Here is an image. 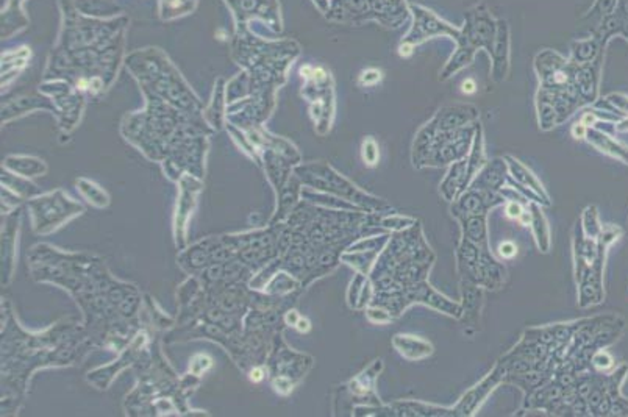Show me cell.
<instances>
[{
    "label": "cell",
    "instance_id": "6da1fadb",
    "mask_svg": "<svg viewBox=\"0 0 628 417\" xmlns=\"http://www.w3.org/2000/svg\"><path fill=\"white\" fill-rule=\"evenodd\" d=\"M622 228L616 225H605L602 232L597 237V257L586 267L583 278L580 280V294H579V307L588 308L591 305L602 303L605 291H603V269L605 259H607V252L612 242H616L622 236Z\"/></svg>",
    "mask_w": 628,
    "mask_h": 417
},
{
    "label": "cell",
    "instance_id": "7a4b0ae2",
    "mask_svg": "<svg viewBox=\"0 0 628 417\" xmlns=\"http://www.w3.org/2000/svg\"><path fill=\"white\" fill-rule=\"evenodd\" d=\"M496 35V25H494V20L490 16V13L483 6H477V8L466 13V27H464L461 32V38L458 41L469 44L475 50L478 47H485L491 55Z\"/></svg>",
    "mask_w": 628,
    "mask_h": 417
},
{
    "label": "cell",
    "instance_id": "3957f363",
    "mask_svg": "<svg viewBox=\"0 0 628 417\" xmlns=\"http://www.w3.org/2000/svg\"><path fill=\"white\" fill-rule=\"evenodd\" d=\"M478 122L468 125V127H461L458 130L456 136L447 143L446 146L439 147L438 151L432 152L430 155H427L425 158L420 163L419 168H425V166H433V168H439L444 165H452L455 161H460L463 158H466V155H469V148L472 147V141H474V135L477 130Z\"/></svg>",
    "mask_w": 628,
    "mask_h": 417
},
{
    "label": "cell",
    "instance_id": "277c9868",
    "mask_svg": "<svg viewBox=\"0 0 628 417\" xmlns=\"http://www.w3.org/2000/svg\"><path fill=\"white\" fill-rule=\"evenodd\" d=\"M411 11L415 13V27H413L403 42H410L413 46H416L419 42L439 35L452 36L456 41L461 38L460 30L450 27L444 20L436 18L432 11L420 8V6H411Z\"/></svg>",
    "mask_w": 628,
    "mask_h": 417
},
{
    "label": "cell",
    "instance_id": "5b68a950",
    "mask_svg": "<svg viewBox=\"0 0 628 417\" xmlns=\"http://www.w3.org/2000/svg\"><path fill=\"white\" fill-rule=\"evenodd\" d=\"M505 202L506 200L499 191H480L469 188L456 200H454L450 211L456 219H460L472 214H487L491 208Z\"/></svg>",
    "mask_w": 628,
    "mask_h": 417
},
{
    "label": "cell",
    "instance_id": "8992f818",
    "mask_svg": "<svg viewBox=\"0 0 628 417\" xmlns=\"http://www.w3.org/2000/svg\"><path fill=\"white\" fill-rule=\"evenodd\" d=\"M505 380V370L497 363V366L491 370V374H487L482 382L475 384L474 388L468 391L458 401L455 409L456 417H469L477 413V409L482 406L486 397L497 388V386Z\"/></svg>",
    "mask_w": 628,
    "mask_h": 417
},
{
    "label": "cell",
    "instance_id": "52a82bcc",
    "mask_svg": "<svg viewBox=\"0 0 628 417\" xmlns=\"http://www.w3.org/2000/svg\"><path fill=\"white\" fill-rule=\"evenodd\" d=\"M506 182V161L496 158L480 170L478 175L472 180L469 188L480 191H500Z\"/></svg>",
    "mask_w": 628,
    "mask_h": 417
},
{
    "label": "cell",
    "instance_id": "ba28073f",
    "mask_svg": "<svg viewBox=\"0 0 628 417\" xmlns=\"http://www.w3.org/2000/svg\"><path fill=\"white\" fill-rule=\"evenodd\" d=\"M492 78L496 81H502L508 74L509 66V35H508V25L505 20L497 22V35L496 41H494L492 49Z\"/></svg>",
    "mask_w": 628,
    "mask_h": 417
},
{
    "label": "cell",
    "instance_id": "9c48e42d",
    "mask_svg": "<svg viewBox=\"0 0 628 417\" xmlns=\"http://www.w3.org/2000/svg\"><path fill=\"white\" fill-rule=\"evenodd\" d=\"M394 416H413V417H456L454 408H442L436 405L422 404V401H394L389 405Z\"/></svg>",
    "mask_w": 628,
    "mask_h": 417
},
{
    "label": "cell",
    "instance_id": "30bf717a",
    "mask_svg": "<svg viewBox=\"0 0 628 417\" xmlns=\"http://www.w3.org/2000/svg\"><path fill=\"white\" fill-rule=\"evenodd\" d=\"M466 172H468V158L452 163L447 175L444 177V180H442L439 186L442 199L452 204L454 200H456L463 194V184L464 180H466Z\"/></svg>",
    "mask_w": 628,
    "mask_h": 417
},
{
    "label": "cell",
    "instance_id": "8fae6325",
    "mask_svg": "<svg viewBox=\"0 0 628 417\" xmlns=\"http://www.w3.org/2000/svg\"><path fill=\"white\" fill-rule=\"evenodd\" d=\"M393 347L403 358L410 361L424 360L433 353V346L430 342L413 336V334H396L393 338Z\"/></svg>",
    "mask_w": 628,
    "mask_h": 417
},
{
    "label": "cell",
    "instance_id": "7c38bea8",
    "mask_svg": "<svg viewBox=\"0 0 628 417\" xmlns=\"http://www.w3.org/2000/svg\"><path fill=\"white\" fill-rule=\"evenodd\" d=\"M505 161H506V166L509 169V172H511L513 180L516 183L522 184L523 188L533 191L536 196H539L544 200L545 206H550V197H549L547 192H545L541 182H539L538 178L533 175V172H531L530 169H527L526 166H523L521 161H517L516 158H513V156H506Z\"/></svg>",
    "mask_w": 628,
    "mask_h": 417
},
{
    "label": "cell",
    "instance_id": "4fadbf2b",
    "mask_svg": "<svg viewBox=\"0 0 628 417\" xmlns=\"http://www.w3.org/2000/svg\"><path fill=\"white\" fill-rule=\"evenodd\" d=\"M383 370V361L375 360L372 366L366 369L363 374H360L357 378L350 382V391L358 397H366L371 400V405H381L380 399L375 396V380L380 375Z\"/></svg>",
    "mask_w": 628,
    "mask_h": 417
},
{
    "label": "cell",
    "instance_id": "5bb4252c",
    "mask_svg": "<svg viewBox=\"0 0 628 417\" xmlns=\"http://www.w3.org/2000/svg\"><path fill=\"white\" fill-rule=\"evenodd\" d=\"M486 155H485V143H483V131L480 124L477 125L475 135H474V141H472V147L469 152V158H468V172H466V180H464L463 184V192L469 189V186L472 183V180L478 175L480 170H482L486 166Z\"/></svg>",
    "mask_w": 628,
    "mask_h": 417
},
{
    "label": "cell",
    "instance_id": "9a60e30c",
    "mask_svg": "<svg viewBox=\"0 0 628 417\" xmlns=\"http://www.w3.org/2000/svg\"><path fill=\"white\" fill-rule=\"evenodd\" d=\"M586 139L594 147H597L600 152L607 153L610 156H615V158H617L622 163H625V165H628V147L617 143L616 139H612L611 136H608L607 133H603L602 130H598V129H589V127H588Z\"/></svg>",
    "mask_w": 628,
    "mask_h": 417
},
{
    "label": "cell",
    "instance_id": "2e32d148",
    "mask_svg": "<svg viewBox=\"0 0 628 417\" xmlns=\"http://www.w3.org/2000/svg\"><path fill=\"white\" fill-rule=\"evenodd\" d=\"M461 222L463 237L480 245L482 249L487 247V227H486V214H472L464 216L458 219Z\"/></svg>",
    "mask_w": 628,
    "mask_h": 417
},
{
    "label": "cell",
    "instance_id": "e0dca14e",
    "mask_svg": "<svg viewBox=\"0 0 628 417\" xmlns=\"http://www.w3.org/2000/svg\"><path fill=\"white\" fill-rule=\"evenodd\" d=\"M528 211L531 214L530 225H531V230H533L538 249L543 253H547L550 250V230L547 225V221H545L544 214L541 211V206H539V204H536V202H530Z\"/></svg>",
    "mask_w": 628,
    "mask_h": 417
},
{
    "label": "cell",
    "instance_id": "ac0fdd59",
    "mask_svg": "<svg viewBox=\"0 0 628 417\" xmlns=\"http://www.w3.org/2000/svg\"><path fill=\"white\" fill-rule=\"evenodd\" d=\"M580 222H581L583 233H585V236L597 240L598 235H600V232H602L603 225H600V222H598V211L594 205L588 206L586 210L583 211Z\"/></svg>",
    "mask_w": 628,
    "mask_h": 417
},
{
    "label": "cell",
    "instance_id": "d6986e66",
    "mask_svg": "<svg viewBox=\"0 0 628 417\" xmlns=\"http://www.w3.org/2000/svg\"><path fill=\"white\" fill-rule=\"evenodd\" d=\"M417 221L408 216L398 214H383L380 219V227L385 228L386 232H403V230L415 225Z\"/></svg>",
    "mask_w": 628,
    "mask_h": 417
},
{
    "label": "cell",
    "instance_id": "ffe728a7",
    "mask_svg": "<svg viewBox=\"0 0 628 417\" xmlns=\"http://www.w3.org/2000/svg\"><path fill=\"white\" fill-rule=\"evenodd\" d=\"M380 253H381V252H377V250L357 252L353 257L345 255L344 259H350V262H352L350 264H352V266L357 267V269H358L361 274L367 275V272L371 271L372 264L377 262V258H379Z\"/></svg>",
    "mask_w": 628,
    "mask_h": 417
},
{
    "label": "cell",
    "instance_id": "44dd1931",
    "mask_svg": "<svg viewBox=\"0 0 628 417\" xmlns=\"http://www.w3.org/2000/svg\"><path fill=\"white\" fill-rule=\"evenodd\" d=\"M367 283H369V280L366 278V275L365 274H358L357 277H355V280H353V283H352V289H350V294H349V299H350V305L353 308H358L360 307V300H361V297H363V293H365V289H366V286H367Z\"/></svg>",
    "mask_w": 628,
    "mask_h": 417
},
{
    "label": "cell",
    "instance_id": "7402d4cb",
    "mask_svg": "<svg viewBox=\"0 0 628 417\" xmlns=\"http://www.w3.org/2000/svg\"><path fill=\"white\" fill-rule=\"evenodd\" d=\"M366 316L369 320H371V322L379 324V325L391 324L394 320V316L391 315L386 308L380 307V305H371V307L366 310Z\"/></svg>",
    "mask_w": 628,
    "mask_h": 417
},
{
    "label": "cell",
    "instance_id": "603a6c76",
    "mask_svg": "<svg viewBox=\"0 0 628 417\" xmlns=\"http://www.w3.org/2000/svg\"><path fill=\"white\" fill-rule=\"evenodd\" d=\"M591 366L596 368L600 372L610 370V369L615 368V358H612L607 350L600 348V350H597V352H594L593 356H591Z\"/></svg>",
    "mask_w": 628,
    "mask_h": 417
},
{
    "label": "cell",
    "instance_id": "cb8c5ba5",
    "mask_svg": "<svg viewBox=\"0 0 628 417\" xmlns=\"http://www.w3.org/2000/svg\"><path fill=\"white\" fill-rule=\"evenodd\" d=\"M380 158V151L374 138H366L363 143V160L367 166H375Z\"/></svg>",
    "mask_w": 628,
    "mask_h": 417
},
{
    "label": "cell",
    "instance_id": "d4e9b609",
    "mask_svg": "<svg viewBox=\"0 0 628 417\" xmlns=\"http://www.w3.org/2000/svg\"><path fill=\"white\" fill-rule=\"evenodd\" d=\"M616 6V0H597L594 8L589 11V16H594V14H600V16H607V14H611L612 10Z\"/></svg>",
    "mask_w": 628,
    "mask_h": 417
},
{
    "label": "cell",
    "instance_id": "484cf974",
    "mask_svg": "<svg viewBox=\"0 0 628 417\" xmlns=\"http://www.w3.org/2000/svg\"><path fill=\"white\" fill-rule=\"evenodd\" d=\"M607 100L611 103L612 107H615V110L617 111L620 116L628 114V98H625V95H622V94H610L608 98H607Z\"/></svg>",
    "mask_w": 628,
    "mask_h": 417
},
{
    "label": "cell",
    "instance_id": "4316f807",
    "mask_svg": "<svg viewBox=\"0 0 628 417\" xmlns=\"http://www.w3.org/2000/svg\"><path fill=\"white\" fill-rule=\"evenodd\" d=\"M380 80H381V72L379 69H367L361 74V78H360L361 85H366V86H374V85L379 83Z\"/></svg>",
    "mask_w": 628,
    "mask_h": 417
},
{
    "label": "cell",
    "instance_id": "83f0119b",
    "mask_svg": "<svg viewBox=\"0 0 628 417\" xmlns=\"http://www.w3.org/2000/svg\"><path fill=\"white\" fill-rule=\"evenodd\" d=\"M526 210H527V206L521 202H508L506 208H505L506 216L511 219H519V216Z\"/></svg>",
    "mask_w": 628,
    "mask_h": 417
},
{
    "label": "cell",
    "instance_id": "f1b7e54d",
    "mask_svg": "<svg viewBox=\"0 0 628 417\" xmlns=\"http://www.w3.org/2000/svg\"><path fill=\"white\" fill-rule=\"evenodd\" d=\"M499 253H500V257H502V258L511 259V258L516 257V253H517V245H516L514 242H511V241L502 242V244L499 245Z\"/></svg>",
    "mask_w": 628,
    "mask_h": 417
},
{
    "label": "cell",
    "instance_id": "f546056e",
    "mask_svg": "<svg viewBox=\"0 0 628 417\" xmlns=\"http://www.w3.org/2000/svg\"><path fill=\"white\" fill-rule=\"evenodd\" d=\"M586 131H588V127L583 125L581 122L575 124L572 127V135H574L575 139H585L586 138Z\"/></svg>",
    "mask_w": 628,
    "mask_h": 417
},
{
    "label": "cell",
    "instance_id": "4dcf8cb0",
    "mask_svg": "<svg viewBox=\"0 0 628 417\" xmlns=\"http://www.w3.org/2000/svg\"><path fill=\"white\" fill-rule=\"evenodd\" d=\"M461 91L464 93V94H474L475 91H477V83H475V80H472V78H466L461 83Z\"/></svg>",
    "mask_w": 628,
    "mask_h": 417
},
{
    "label": "cell",
    "instance_id": "1f68e13d",
    "mask_svg": "<svg viewBox=\"0 0 628 417\" xmlns=\"http://www.w3.org/2000/svg\"><path fill=\"white\" fill-rule=\"evenodd\" d=\"M413 49H415V46H413V44L402 42L401 47H398V54H401L402 57H410L413 54Z\"/></svg>",
    "mask_w": 628,
    "mask_h": 417
},
{
    "label": "cell",
    "instance_id": "d6a6232c",
    "mask_svg": "<svg viewBox=\"0 0 628 417\" xmlns=\"http://www.w3.org/2000/svg\"><path fill=\"white\" fill-rule=\"evenodd\" d=\"M519 223L521 225H530V222H531V214H530V211H528V206H527V210L523 211L521 216H519Z\"/></svg>",
    "mask_w": 628,
    "mask_h": 417
},
{
    "label": "cell",
    "instance_id": "836d02e7",
    "mask_svg": "<svg viewBox=\"0 0 628 417\" xmlns=\"http://www.w3.org/2000/svg\"><path fill=\"white\" fill-rule=\"evenodd\" d=\"M616 131H619V133H625V131H628V117L625 119V121H622V122H619V124H617Z\"/></svg>",
    "mask_w": 628,
    "mask_h": 417
},
{
    "label": "cell",
    "instance_id": "e575fe53",
    "mask_svg": "<svg viewBox=\"0 0 628 417\" xmlns=\"http://www.w3.org/2000/svg\"><path fill=\"white\" fill-rule=\"evenodd\" d=\"M299 329H300V330H308V322H307V320H300V322H299Z\"/></svg>",
    "mask_w": 628,
    "mask_h": 417
},
{
    "label": "cell",
    "instance_id": "d590c367",
    "mask_svg": "<svg viewBox=\"0 0 628 417\" xmlns=\"http://www.w3.org/2000/svg\"><path fill=\"white\" fill-rule=\"evenodd\" d=\"M410 2H413V0H410Z\"/></svg>",
    "mask_w": 628,
    "mask_h": 417
}]
</instances>
